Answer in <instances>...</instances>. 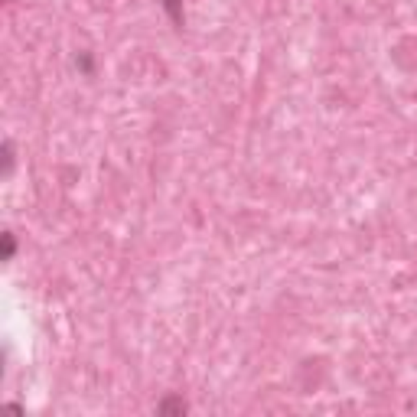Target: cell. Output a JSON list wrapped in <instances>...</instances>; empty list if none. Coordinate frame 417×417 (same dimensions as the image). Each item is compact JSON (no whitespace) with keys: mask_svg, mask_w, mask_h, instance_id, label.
Segmentation results:
<instances>
[{"mask_svg":"<svg viewBox=\"0 0 417 417\" xmlns=\"http://www.w3.org/2000/svg\"><path fill=\"white\" fill-rule=\"evenodd\" d=\"M10 258H13V235L7 232L3 235V261H10Z\"/></svg>","mask_w":417,"mask_h":417,"instance_id":"obj_1","label":"cell"}]
</instances>
